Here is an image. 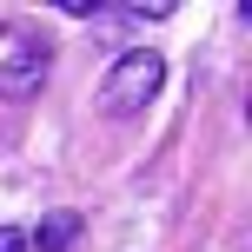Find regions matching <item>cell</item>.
Returning <instances> with one entry per match:
<instances>
[{"mask_svg": "<svg viewBox=\"0 0 252 252\" xmlns=\"http://www.w3.org/2000/svg\"><path fill=\"white\" fill-rule=\"evenodd\" d=\"M73 239H80V213H47L27 232V252H66Z\"/></svg>", "mask_w": 252, "mask_h": 252, "instance_id": "3957f363", "label": "cell"}, {"mask_svg": "<svg viewBox=\"0 0 252 252\" xmlns=\"http://www.w3.org/2000/svg\"><path fill=\"white\" fill-rule=\"evenodd\" d=\"M159 80H166V60H159L153 47L120 53V60L106 66V80H100V113H106V120H133V113H146L153 93H159Z\"/></svg>", "mask_w": 252, "mask_h": 252, "instance_id": "6da1fadb", "label": "cell"}, {"mask_svg": "<svg viewBox=\"0 0 252 252\" xmlns=\"http://www.w3.org/2000/svg\"><path fill=\"white\" fill-rule=\"evenodd\" d=\"M0 252H27V232L20 226H0Z\"/></svg>", "mask_w": 252, "mask_h": 252, "instance_id": "277c9868", "label": "cell"}, {"mask_svg": "<svg viewBox=\"0 0 252 252\" xmlns=\"http://www.w3.org/2000/svg\"><path fill=\"white\" fill-rule=\"evenodd\" d=\"M40 73H47V60H40L33 47H20V60L0 66V100H27V93L40 87Z\"/></svg>", "mask_w": 252, "mask_h": 252, "instance_id": "7a4b0ae2", "label": "cell"}]
</instances>
